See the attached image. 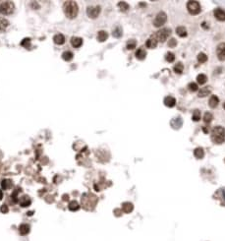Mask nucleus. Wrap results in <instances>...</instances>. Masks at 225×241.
Returning a JSON list of instances; mask_svg holds the SVG:
<instances>
[{
  "instance_id": "f257e3e1",
  "label": "nucleus",
  "mask_w": 225,
  "mask_h": 241,
  "mask_svg": "<svg viewBox=\"0 0 225 241\" xmlns=\"http://www.w3.org/2000/svg\"><path fill=\"white\" fill-rule=\"evenodd\" d=\"M63 10L65 15L70 19H74L77 17L78 12H79V8L78 5L74 1H67L64 3Z\"/></svg>"
},
{
  "instance_id": "f03ea898",
  "label": "nucleus",
  "mask_w": 225,
  "mask_h": 241,
  "mask_svg": "<svg viewBox=\"0 0 225 241\" xmlns=\"http://www.w3.org/2000/svg\"><path fill=\"white\" fill-rule=\"evenodd\" d=\"M96 202H97V198L92 194L87 193L84 194L83 197H82V203H83L84 208L87 209V210H92L95 207Z\"/></svg>"
},
{
  "instance_id": "7ed1b4c3",
  "label": "nucleus",
  "mask_w": 225,
  "mask_h": 241,
  "mask_svg": "<svg viewBox=\"0 0 225 241\" xmlns=\"http://www.w3.org/2000/svg\"><path fill=\"white\" fill-rule=\"evenodd\" d=\"M211 140L216 144H221L225 140V129L221 126H216L212 129Z\"/></svg>"
},
{
  "instance_id": "20e7f679",
  "label": "nucleus",
  "mask_w": 225,
  "mask_h": 241,
  "mask_svg": "<svg viewBox=\"0 0 225 241\" xmlns=\"http://www.w3.org/2000/svg\"><path fill=\"white\" fill-rule=\"evenodd\" d=\"M171 35V31L170 29H161L160 31H158L157 33L154 35V37H156L157 42H164L166 40L168 39L169 36Z\"/></svg>"
},
{
  "instance_id": "39448f33",
  "label": "nucleus",
  "mask_w": 225,
  "mask_h": 241,
  "mask_svg": "<svg viewBox=\"0 0 225 241\" xmlns=\"http://www.w3.org/2000/svg\"><path fill=\"white\" fill-rule=\"evenodd\" d=\"M14 11V4L12 2H3L0 4V13L3 15H9Z\"/></svg>"
},
{
  "instance_id": "423d86ee",
  "label": "nucleus",
  "mask_w": 225,
  "mask_h": 241,
  "mask_svg": "<svg viewBox=\"0 0 225 241\" xmlns=\"http://www.w3.org/2000/svg\"><path fill=\"white\" fill-rule=\"evenodd\" d=\"M187 8H188L189 12L193 15H196V14L201 12V5L197 1H189L187 3Z\"/></svg>"
},
{
  "instance_id": "0eeeda50",
  "label": "nucleus",
  "mask_w": 225,
  "mask_h": 241,
  "mask_svg": "<svg viewBox=\"0 0 225 241\" xmlns=\"http://www.w3.org/2000/svg\"><path fill=\"white\" fill-rule=\"evenodd\" d=\"M166 20H167L166 14L164 12H159L156 15L155 19H154V21H153L154 27H161V26L166 22Z\"/></svg>"
},
{
  "instance_id": "6e6552de",
  "label": "nucleus",
  "mask_w": 225,
  "mask_h": 241,
  "mask_svg": "<svg viewBox=\"0 0 225 241\" xmlns=\"http://www.w3.org/2000/svg\"><path fill=\"white\" fill-rule=\"evenodd\" d=\"M99 13H100V7L99 6H90V7H87V16L92 19L97 18Z\"/></svg>"
},
{
  "instance_id": "1a4fd4ad",
  "label": "nucleus",
  "mask_w": 225,
  "mask_h": 241,
  "mask_svg": "<svg viewBox=\"0 0 225 241\" xmlns=\"http://www.w3.org/2000/svg\"><path fill=\"white\" fill-rule=\"evenodd\" d=\"M216 54L219 60L224 61L225 60V42L219 43L216 48Z\"/></svg>"
},
{
  "instance_id": "9d476101",
  "label": "nucleus",
  "mask_w": 225,
  "mask_h": 241,
  "mask_svg": "<svg viewBox=\"0 0 225 241\" xmlns=\"http://www.w3.org/2000/svg\"><path fill=\"white\" fill-rule=\"evenodd\" d=\"M213 15L218 21H225V11H223L220 8H217V9L214 10L213 12Z\"/></svg>"
},
{
  "instance_id": "9b49d317",
  "label": "nucleus",
  "mask_w": 225,
  "mask_h": 241,
  "mask_svg": "<svg viewBox=\"0 0 225 241\" xmlns=\"http://www.w3.org/2000/svg\"><path fill=\"white\" fill-rule=\"evenodd\" d=\"M157 40L156 37L154 36H151L150 39L147 40V42H145V45H147V47L148 48H155L156 45H157Z\"/></svg>"
},
{
  "instance_id": "f8f14e48",
  "label": "nucleus",
  "mask_w": 225,
  "mask_h": 241,
  "mask_svg": "<svg viewBox=\"0 0 225 241\" xmlns=\"http://www.w3.org/2000/svg\"><path fill=\"white\" fill-rule=\"evenodd\" d=\"M210 93H211V88L209 86L204 87L203 89L198 91V96H200V98H204V96L210 95Z\"/></svg>"
},
{
  "instance_id": "ddd939ff",
  "label": "nucleus",
  "mask_w": 225,
  "mask_h": 241,
  "mask_svg": "<svg viewBox=\"0 0 225 241\" xmlns=\"http://www.w3.org/2000/svg\"><path fill=\"white\" fill-rule=\"evenodd\" d=\"M164 104L166 105L167 107H173L175 104H176V99H175V98H173V96H166V98L164 99Z\"/></svg>"
},
{
  "instance_id": "4468645a",
  "label": "nucleus",
  "mask_w": 225,
  "mask_h": 241,
  "mask_svg": "<svg viewBox=\"0 0 225 241\" xmlns=\"http://www.w3.org/2000/svg\"><path fill=\"white\" fill-rule=\"evenodd\" d=\"M182 119L180 117H176V118L171 120V127L174 129H179L182 126Z\"/></svg>"
},
{
  "instance_id": "2eb2a0df",
  "label": "nucleus",
  "mask_w": 225,
  "mask_h": 241,
  "mask_svg": "<svg viewBox=\"0 0 225 241\" xmlns=\"http://www.w3.org/2000/svg\"><path fill=\"white\" fill-rule=\"evenodd\" d=\"M133 209H134V206H133L132 203L126 202V203H124V204L122 205V211H123L124 213L129 214L133 211Z\"/></svg>"
},
{
  "instance_id": "dca6fc26",
  "label": "nucleus",
  "mask_w": 225,
  "mask_h": 241,
  "mask_svg": "<svg viewBox=\"0 0 225 241\" xmlns=\"http://www.w3.org/2000/svg\"><path fill=\"white\" fill-rule=\"evenodd\" d=\"M19 232H20V234H22V235H27L29 232H30V225L26 224V223L21 224L19 226Z\"/></svg>"
},
{
  "instance_id": "f3484780",
  "label": "nucleus",
  "mask_w": 225,
  "mask_h": 241,
  "mask_svg": "<svg viewBox=\"0 0 225 241\" xmlns=\"http://www.w3.org/2000/svg\"><path fill=\"white\" fill-rule=\"evenodd\" d=\"M218 102H219V99H218L217 96H210V99L209 101V104L211 108H215L218 105Z\"/></svg>"
},
{
  "instance_id": "a211bd4d",
  "label": "nucleus",
  "mask_w": 225,
  "mask_h": 241,
  "mask_svg": "<svg viewBox=\"0 0 225 241\" xmlns=\"http://www.w3.org/2000/svg\"><path fill=\"white\" fill-rule=\"evenodd\" d=\"M12 186H13V182L11 181L10 179H4V180H2V182H1V187H2V189H4V190L10 189Z\"/></svg>"
},
{
  "instance_id": "6ab92c4d",
  "label": "nucleus",
  "mask_w": 225,
  "mask_h": 241,
  "mask_svg": "<svg viewBox=\"0 0 225 241\" xmlns=\"http://www.w3.org/2000/svg\"><path fill=\"white\" fill-rule=\"evenodd\" d=\"M71 43H72V45L74 46V47H80V46L83 45V40H82L81 37H72Z\"/></svg>"
},
{
  "instance_id": "aec40b11",
  "label": "nucleus",
  "mask_w": 225,
  "mask_h": 241,
  "mask_svg": "<svg viewBox=\"0 0 225 241\" xmlns=\"http://www.w3.org/2000/svg\"><path fill=\"white\" fill-rule=\"evenodd\" d=\"M20 202V205L22 206V207H28V206L31 205V199L29 198L28 196H23L21 199L19 200Z\"/></svg>"
},
{
  "instance_id": "412c9836",
  "label": "nucleus",
  "mask_w": 225,
  "mask_h": 241,
  "mask_svg": "<svg viewBox=\"0 0 225 241\" xmlns=\"http://www.w3.org/2000/svg\"><path fill=\"white\" fill-rule=\"evenodd\" d=\"M145 55H147V52H145L144 48H139L136 52V57L139 60H144L145 58Z\"/></svg>"
},
{
  "instance_id": "4be33fe9",
  "label": "nucleus",
  "mask_w": 225,
  "mask_h": 241,
  "mask_svg": "<svg viewBox=\"0 0 225 241\" xmlns=\"http://www.w3.org/2000/svg\"><path fill=\"white\" fill-rule=\"evenodd\" d=\"M53 40L56 45H63V43L65 42V37H64L63 35H61V34L56 35V36L53 37Z\"/></svg>"
},
{
  "instance_id": "5701e85b",
  "label": "nucleus",
  "mask_w": 225,
  "mask_h": 241,
  "mask_svg": "<svg viewBox=\"0 0 225 241\" xmlns=\"http://www.w3.org/2000/svg\"><path fill=\"white\" fill-rule=\"evenodd\" d=\"M108 37V34L105 31H99L97 34V40L98 42H105Z\"/></svg>"
},
{
  "instance_id": "b1692460",
  "label": "nucleus",
  "mask_w": 225,
  "mask_h": 241,
  "mask_svg": "<svg viewBox=\"0 0 225 241\" xmlns=\"http://www.w3.org/2000/svg\"><path fill=\"white\" fill-rule=\"evenodd\" d=\"M176 34L181 37H187V35H188L185 27H178L176 29Z\"/></svg>"
},
{
  "instance_id": "393cba45",
  "label": "nucleus",
  "mask_w": 225,
  "mask_h": 241,
  "mask_svg": "<svg viewBox=\"0 0 225 241\" xmlns=\"http://www.w3.org/2000/svg\"><path fill=\"white\" fill-rule=\"evenodd\" d=\"M194 155H195V157L197 158H200V160H201V158H204V150L201 149V148H197V149H195Z\"/></svg>"
},
{
  "instance_id": "a878e982",
  "label": "nucleus",
  "mask_w": 225,
  "mask_h": 241,
  "mask_svg": "<svg viewBox=\"0 0 225 241\" xmlns=\"http://www.w3.org/2000/svg\"><path fill=\"white\" fill-rule=\"evenodd\" d=\"M68 208H69L70 211L75 212V211H78L79 210V208H80V205H79V203L77 201H72V202H70Z\"/></svg>"
},
{
  "instance_id": "bb28decb",
  "label": "nucleus",
  "mask_w": 225,
  "mask_h": 241,
  "mask_svg": "<svg viewBox=\"0 0 225 241\" xmlns=\"http://www.w3.org/2000/svg\"><path fill=\"white\" fill-rule=\"evenodd\" d=\"M8 25H9V22H8L6 19L0 18V32L4 31L5 29L8 27Z\"/></svg>"
},
{
  "instance_id": "cd10ccee",
  "label": "nucleus",
  "mask_w": 225,
  "mask_h": 241,
  "mask_svg": "<svg viewBox=\"0 0 225 241\" xmlns=\"http://www.w3.org/2000/svg\"><path fill=\"white\" fill-rule=\"evenodd\" d=\"M206 79H207L206 76L204 75V74H200V75H198L197 81H198V83L200 84V85H204L206 82Z\"/></svg>"
},
{
  "instance_id": "c85d7f7f",
  "label": "nucleus",
  "mask_w": 225,
  "mask_h": 241,
  "mask_svg": "<svg viewBox=\"0 0 225 241\" xmlns=\"http://www.w3.org/2000/svg\"><path fill=\"white\" fill-rule=\"evenodd\" d=\"M118 7L120 8V10L122 12H126V11L129 10V5H128L126 2H119Z\"/></svg>"
},
{
  "instance_id": "c756f323",
  "label": "nucleus",
  "mask_w": 225,
  "mask_h": 241,
  "mask_svg": "<svg viewBox=\"0 0 225 241\" xmlns=\"http://www.w3.org/2000/svg\"><path fill=\"white\" fill-rule=\"evenodd\" d=\"M184 70V66L182 63H177L176 65L174 66V71L175 73H177V74H181V73L183 72Z\"/></svg>"
},
{
  "instance_id": "7c9ffc66",
  "label": "nucleus",
  "mask_w": 225,
  "mask_h": 241,
  "mask_svg": "<svg viewBox=\"0 0 225 241\" xmlns=\"http://www.w3.org/2000/svg\"><path fill=\"white\" fill-rule=\"evenodd\" d=\"M206 60H207V56L206 53H204V52H201V53L198 55V61L200 63H204Z\"/></svg>"
},
{
  "instance_id": "2f4dec72",
  "label": "nucleus",
  "mask_w": 225,
  "mask_h": 241,
  "mask_svg": "<svg viewBox=\"0 0 225 241\" xmlns=\"http://www.w3.org/2000/svg\"><path fill=\"white\" fill-rule=\"evenodd\" d=\"M62 57L65 61H70L73 58V53H72V52H70V51H65L62 54Z\"/></svg>"
},
{
  "instance_id": "473e14b6",
  "label": "nucleus",
  "mask_w": 225,
  "mask_h": 241,
  "mask_svg": "<svg viewBox=\"0 0 225 241\" xmlns=\"http://www.w3.org/2000/svg\"><path fill=\"white\" fill-rule=\"evenodd\" d=\"M122 34H123V33H122V29L120 27L115 28L114 31H113V33H112L113 37H122Z\"/></svg>"
},
{
  "instance_id": "72a5a7b5",
  "label": "nucleus",
  "mask_w": 225,
  "mask_h": 241,
  "mask_svg": "<svg viewBox=\"0 0 225 241\" xmlns=\"http://www.w3.org/2000/svg\"><path fill=\"white\" fill-rule=\"evenodd\" d=\"M212 118H213V116H212L211 113H209V112H206V113H204V121L206 122V123H210V122H211Z\"/></svg>"
},
{
  "instance_id": "f704fd0d",
  "label": "nucleus",
  "mask_w": 225,
  "mask_h": 241,
  "mask_svg": "<svg viewBox=\"0 0 225 241\" xmlns=\"http://www.w3.org/2000/svg\"><path fill=\"white\" fill-rule=\"evenodd\" d=\"M193 121H198V120L201 119V112L200 110L196 109L194 112H193Z\"/></svg>"
},
{
  "instance_id": "c9c22d12",
  "label": "nucleus",
  "mask_w": 225,
  "mask_h": 241,
  "mask_svg": "<svg viewBox=\"0 0 225 241\" xmlns=\"http://www.w3.org/2000/svg\"><path fill=\"white\" fill-rule=\"evenodd\" d=\"M165 59H166V61H167V62H173L174 61V59H175V56H174V54L172 53V52H167V53H166V55H165Z\"/></svg>"
},
{
  "instance_id": "e433bc0d",
  "label": "nucleus",
  "mask_w": 225,
  "mask_h": 241,
  "mask_svg": "<svg viewBox=\"0 0 225 241\" xmlns=\"http://www.w3.org/2000/svg\"><path fill=\"white\" fill-rule=\"evenodd\" d=\"M136 45H137L136 40H129V42H128V43H127V48H128V49H133V48H135V47H136Z\"/></svg>"
},
{
  "instance_id": "4c0bfd02",
  "label": "nucleus",
  "mask_w": 225,
  "mask_h": 241,
  "mask_svg": "<svg viewBox=\"0 0 225 241\" xmlns=\"http://www.w3.org/2000/svg\"><path fill=\"white\" fill-rule=\"evenodd\" d=\"M188 88L191 92H196V91L198 90V85H197V83H190Z\"/></svg>"
},
{
  "instance_id": "58836bf2",
  "label": "nucleus",
  "mask_w": 225,
  "mask_h": 241,
  "mask_svg": "<svg viewBox=\"0 0 225 241\" xmlns=\"http://www.w3.org/2000/svg\"><path fill=\"white\" fill-rule=\"evenodd\" d=\"M177 45V40L175 39H171L168 40V46L169 47H175Z\"/></svg>"
},
{
  "instance_id": "ea45409f",
  "label": "nucleus",
  "mask_w": 225,
  "mask_h": 241,
  "mask_svg": "<svg viewBox=\"0 0 225 241\" xmlns=\"http://www.w3.org/2000/svg\"><path fill=\"white\" fill-rule=\"evenodd\" d=\"M18 192H19V190H16L15 192H14L13 194H12V200L14 201V203H17L18 202Z\"/></svg>"
},
{
  "instance_id": "a19ab883",
  "label": "nucleus",
  "mask_w": 225,
  "mask_h": 241,
  "mask_svg": "<svg viewBox=\"0 0 225 241\" xmlns=\"http://www.w3.org/2000/svg\"><path fill=\"white\" fill-rule=\"evenodd\" d=\"M0 212H1V213H3V214L8 213V207H7L6 205H2L1 208H0Z\"/></svg>"
},
{
  "instance_id": "79ce46f5",
  "label": "nucleus",
  "mask_w": 225,
  "mask_h": 241,
  "mask_svg": "<svg viewBox=\"0 0 225 241\" xmlns=\"http://www.w3.org/2000/svg\"><path fill=\"white\" fill-rule=\"evenodd\" d=\"M203 131L204 132V133H207V132H209V129H207V127H204Z\"/></svg>"
},
{
  "instance_id": "37998d69",
  "label": "nucleus",
  "mask_w": 225,
  "mask_h": 241,
  "mask_svg": "<svg viewBox=\"0 0 225 241\" xmlns=\"http://www.w3.org/2000/svg\"><path fill=\"white\" fill-rule=\"evenodd\" d=\"M2 198H3V193H2V191L0 190V200H1Z\"/></svg>"
},
{
  "instance_id": "c03bdc74",
  "label": "nucleus",
  "mask_w": 225,
  "mask_h": 241,
  "mask_svg": "<svg viewBox=\"0 0 225 241\" xmlns=\"http://www.w3.org/2000/svg\"><path fill=\"white\" fill-rule=\"evenodd\" d=\"M223 107H224V109H225V102H224V104H223Z\"/></svg>"
}]
</instances>
